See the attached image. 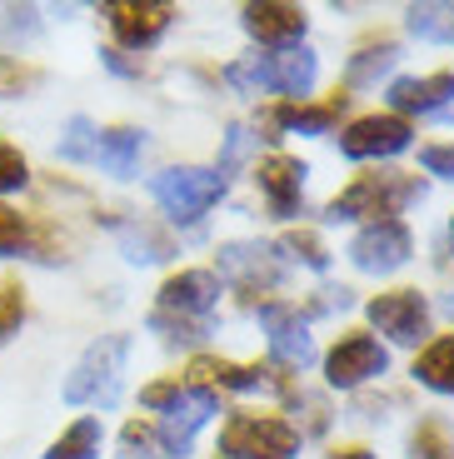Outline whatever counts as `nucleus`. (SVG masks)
<instances>
[{
  "label": "nucleus",
  "instance_id": "1",
  "mask_svg": "<svg viewBox=\"0 0 454 459\" xmlns=\"http://www.w3.org/2000/svg\"><path fill=\"white\" fill-rule=\"evenodd\" d=\"M315 56L305 46H284L275 56H250L230 65V81L245 85V91H280V95H310L315 91Z\"/></svg>",
  "mask_w": 454,
  "mask_h": 459
},
{
  "label": "nucleus",
  "instance_id": "2",
  "mask_svg": "<svg viewBox=\"0 0 454 459\" xmlns=\"http://www.w3.org/2000/svg\"><path fill=\"white\" fill-rule=\"evenodd\" d=\"M126 355H130L126 334H105V340H95L91 350L80 355V365L70 369L65 400L70 404H110L115 385H120V369H126Z\"/></svg>",
  "mask_w": 454,
  "mask_h": 459
},
{
  "label": "nucleus",
  "instance_id": "3",
  "mask_svg": "<svg viewBox=\"0 0 454 459\" xmlns=\"http://www.w3.org/2000/svg\"><path fill=\"white\" fill-rule=\"evenodd\" d=\"M409 200H420V180L415 175H360L345 195L329 200V220H360V215L389 220Z\"/></svg>",
  "mask_w": 454,
  "mask_h": 459
},
{
  "label": "nucleus",
  "instance_id": "4",
  "mask_svg": "<svg viewBox=\"0 0 454 459\" xmlns=\"http://www.w3.org/2000/svg\"><path fill=\"white\" fill-rule=\"evenodd\" d=\"M220 195H225V180H220L215 170H200V165H175V170L155 175V200L165 205V215L180 220V225L200 220Z\"/></svg>",
  "mask_w": 454,
  "mask_h": 459
},
{
  "label": "nucleus",
  "instance_id": "5",
  "mask_svg": "<svg viewBox=\"0 0 454 459\" xmlns=\"http://www.w3.org/2000/svg\"><path fill=\"white\" fill-rule=\"evenodd\" d=\"M220 449L235 459H290L300 449V435L275 414H235L220 435Z\"/></svg>",
  "mask_w": 454,
  "mask_h": 459
},
{
  "label": "nucleus",
  "instance_id": "6",
  "mask_svg": "<svg viewBox=\"0 0 454 459\" xmlns=\"http://www.w3.org/2000/svg\"><path fill=\"white\" fill-rule=\"evenodd\" d=\"M409 140H415L409 120H399V115H364L340 135V150L350 160H385V155L409 150Z\"/></svg>",
  "mask_w": 454,
  "mask_h": 459
},
{
  "label": "nucleus",
  "instance_id": "7",
  "mask_svg": "<svg viewBox=\"0 0 454 459\" xmlns=\"http://www.w3.org/2000/svg\"><path fill=\"white\" fill-rule=\"evenodd\" d=\"M350 260L360 264L364 275H389L399 264L409 260V230L399 220H375V225H364L350 245Z\"/></svg>",
  "mask_w": 454,
  "mask_h": 459
},
{
  "label": "nucleus",
  "instance_id": "8",
  "mask_svg": "<svg viewBox=\"0 0 454 459\" xmlns=\"http://www.w3.org/2000/svg\"><path fill=\"white\" fill-rule=\"evenodd\" d=\"M389 355L380 350V340H370V334H350V340H340L335 350H329L325 359V379L335 385V390H354V385H364L370 375H385Z\"/></svg>",
  "mask_w": 454,
  "mask_h": 459
},
{
  "label": "nucleus",
  "instance_id": "9",
  "mask_svg": "<svg viewBox=\"0 0 454 459\" xmlns=\"http://www.w3.org/2000/svg\"><path fill=\"white\" fill-rule=\"evenodd\" d=\"M370 320L380 325V334L399 344H420L430 330V310H424L420 290H395V295H375L370 299Z\"/></svg>",
  "mask_w": 454,
  "mask_h": 459
},
{
  "label": "nucleus",
  "instance_id": "10",
  "mask_svg": "<svg viewBox=\"0 0 454 459\" xmlns=\"http://www.w3.org/2000/svg\"><path fill=\"white\" fill-rule=\"evenodd\" d=\"M220 275L235 280L240 290H270V285H280L284 270H280V260H275L270 245L235 240V245H225V250H220Z\"/></svg>",
  "mask_w": 454,
  "mask_h": 459
},
{
  "label": "nucleus",
  "instance_id": "11",
  "mask_svg": "<svg viewBox=\"0 0 454 459\" xmlns=\"http://www.w3.org/2000/svg\"><path fill=\"white\" fill-rule=\"evenodd\" d=\"M260 320H265V330H270V350H275V359H280V365L305 369L310 359H315V340H310L300 310H290V305H265Z\"/></svg>",
  "mask_w": 454,
  "mask_h": 459
},
{
  "label": "nucleus",
  "instance_id": "12",
  "mask_svg": "<svg viewBox=\"0 0 454 459\" xmlns=\"http://www.w3.org/2000/svg\"><path fill=\"white\" fill-rule=\"evenodd\" d=\"M105 15H110V30L120 35V46L130 50H145L155 46L160 35L170 30V5H130V0H115V5H105Z\"/></svg>",
  "mask_w": 454,
  "mask_h": 459
},
{
  "label": "nucleus",
  "instance_id": "13",
  "mask_svg": "<svg viewBox=\"0 0 454 459\" xmlns=\"http://www.w3.org/2000/svg\"><path fill=\"white\" fill-rule=\"evenodd\" d=\"M215 414V394L210 390H180V400L165 410V420H160V445L170 449V455H185L195 439V429L205 425Z\"/></svg>",
  "mask_w": 454,
  "mask_h": 459
},
{
  "label": "nucleus",
  "instance_id": "14",
  "mask_svg": "<svg viewBox=\"0 0 454 459\" xmlns=\"http://www.w3.org/2000/svg\"><path fill=\"white\" fill-rule=\"evenodd\" d=\"M245 30L265 46H295L305 35V11L300 5H280V0H260V5H245Z\"/></svg>",
  "mask_w": 454,
  "mask_h": 459
},
{
  "label": "nucleus",
  "instance_id": "15",
  "mask_svg": "<svg viewBox=\"0 0 454 459\" xmlns=\"http://www.w3.org/2000/svg\"><path fill=\"white\" fill-rule=\"evenodd\" d=\"M215 299H220V280L210 275V270H180V275H170L165 285H160V305H165V315L170 310L205 315Z\"/></svg>",
  "mask_w": 454,
  "mask_h": 459
},
{
  "label": "nucleus",
  "instance_id": "16",
  "mask_svg": "<svg viewBox=\"0 0 454 459\" xmlns=\"http://www.w3.org/2000/svg\"><path fill=\"white\" fill-rule=\"evenodd\" d=\"M454 100V75L440 70V75H424V81H395L389 85V105L399 115H434Z\"/></svg>",
  "mask_w": 454,
  "mask_h": 459
},
{
  "label": "nucleus",
  "instance_id": "17",
  "mask_svg": "<svg viewBox=\"0 0 454 459\" xmlns=\"http://www.w3.org/2000/svg\"><path fill=\"white\" fill-rule=\"evenodd\" d=\"M260 190H265L275 215H295L300 190H305V165L290 160V155H270V160L260 165Z\"/></svg>",
  "mask_w": 454,
  "mask_h": 459
},
{
  "label": "nucleus",
  "instance_id": "18",
  "mask_svg": "<svg viewBox=\"0 0 454 459\" xmlns=\"http://www.w3.org/2000/svg\"><path fill=\"white\" fill-rule=\"evenodd\" d=\"M190 385H220V390H265L270 379H265V369L255 365H230V359H195L190 365Z\"/></svg>",
  "mask_w": 454,
  "mask_h": 459
},
{
  "label": "nucleus",
  "instance_id": "19",
  "mask_svg": "<svg viewBox=\"0 0 454 459\" xmlns=\"http://www.w3.org/2000/svg\"><path fill=\"white\" fill-rule=\"evenodd\" d=\"M140 130H130V126H120V130H100V140H95V160L105 165L110 175H135V165H140Z\"/></svg>",
  "mask_w": 454,
  "mask_h": 459
},
{
  "label": "nucleus",
  "instance_id": "20",
  "mask_svg": "<svg viewBox=\"0 0 454 459\" xmlns=\"http://www.w3.org/2000/svg\"><path fill=\"white\" fill-rule=\"evenodd\" d=\"M415 375H420V385H430V390L454 394V334L434 340L430 350H424V355L415 359Z\"/></svg>",
  "mask_w": 454,
  "mask_h": 459
},
{
  "label": "nucleus",
  "instance_id": "21",
  "mask_svg": "<svg viewBox=\"0 0 454 459\" xmlns=\"http://www.w3.org/2000/svg\"><path fill=\"white\" fill-rule=\"evenodd\" d=\"M95 455H100V420H75V425L46 449V459H95Z\"/></svg>",
  "mask_w": 454,
  "mask_h": 459
},
{
  "label": "nucleus",
  "instance_id": "22",
  "mask_svg": "<svg viewBox=\"0 0 454 459\" xmlns=\"http://www.w3.org/2000/svg\"><path fill=\"white\" fill-rule=\"evenodd\" d=\"M409 30L454 46V5H409Z\"/></svg>",
  "mask_w": 454,
  "mask_h": 459
},
{
  "label": "nucleus",
  "instance_id": "23",
  "mask_svg": "<svg viewBox=\"0 0 454 459\" xmlns=\"http://www.w3.org/2000/svg\"><path fill=\"white\" fill-rule=\"evenodd\" d=\"M409 455L415 459H454V429L444 420H420V429L409 439Z\"/></svg>",
  "mask_w": 454,
  "mask_h": 459
},
{
  "label": "nucleus",
  "instance_id": "24",
  "mask_svg": "<svg viewBox=\"0 0 454 459\" xmlns=\"http://www.w3.org/2000/svg\"><path fill=\"white\" fill-rule=\"evenodd\" d=\"M335 110H340V105H280L275 120L290 126V130H310V135H319V130L335 126Z\"/></svg>",
  "mask_w": 454,
  "mask_h": 459
},
{
  "label": "nucleus",
  "instance_id": "25",
  "mask_svg": "<svg viewBox=\"0 0 454 459\" xmlns=\"http://www.w3.org/2000/svg\"><path fill=\"white\" fill-rule=\"evenodd\" d=\"M95 140H100V130L85 120V115H75L65 126V140H60V160L80 165V160H95Z\"/></svg>",
  "mask_w": 454,
  "mask_h": 459
},
{
  "label": "nucleus",
  "instance_id": "26",
  "mask_svg": "<svg viewBox=\"0 0 454 459\" xmlns=\"http://www.w3.org/2000/svg\"><path fill=\"white\" fill-rule=\"evenodd\" d=\"M399 60V46H370V50H360V56L350 60V70H345V75H350V85H370L380 75V70H389Z\"/></svg>",
  "mask_w": 454,
  "mask_h": 459
},
{
  "label": "nucleus",
  "instance_id": "27",
  "mask_svg": "<svg viewBox=\"0 0 454 459\" xmlns=\"http://www.w3.org/2000/svg\"><path fill=\"white\" fill-rule=\"evenodd\" d=\"M280 250L290 255V260L310 264V270H325L329 264V250L319 245V235H310V230H290V235L280 240Z\"/></svg>",
  "mask_w": 454,
  "mask_h": 459
},
{
  "label": "nucleus",
  "instance_id": "28",
  "mask_svg": "<svg viewBox=\"0 0 454 459\" xmlns=\"http://www.w3.org/2000/svg\"><path fill=\"white\" fill-rule=\"evenodd\" d=\"M120 245H126V260H135V264H155L170 255V245L160 235H150V230H120Z\"/></svg>",
  "mask_w": 454,
  "mask_h": 459
},
{
  "label": "nucleus",
  "instance_id": "29",
  "mask_svg": "<svg viewBox=\"0 0 454 459\" xmlns=\"http://www.w3.org/2000/svg\"><path fill=\"white\" fill-rule=\"evenodd\" d=\"M25 180H31V170H25V155H21L15 145H5V140H0V195L21 190Z\"/></svg>",
  "mask_w": 454,
  "mask_h": 459
},
{
  "label": "nucleus",
  "instance_id": "30",
  "mask_svg": "<svg viewBox=\"0 0 454 459\" xmlns=\"http://www.w3.org/2000/svg\"><path fill=\"white\" fill-rule=\"evenodd\" d=\"M150 330H160L165 340H180V344H195V340H205V334H210L205 325H190L185 315L175 320V315H165V310H160V315H150Z\"/></svg>",
  "mask_w": 454,
  "mask_h": 459
},
{
  "label": "nucleus",
  "instance_id": "31",
  "mask_svg": "<svg viewBox=\"0 0 454 459\" xmlns=\"http://www.w3.org/2000/svg\"><path fill=\"white\" fill-rule=\"evenodd\" d=\"M245 155H250V130H245V126H230V140H225V160H220V180H225V175L230 170H235V165L240 160H245Z\"/></svg>",
  "mask_w": 454,
  "mask_h": 459
},
{
  "label": "nucleus",
  "instance_id": "32",
  "mask_svg": "<svg viewBox=\"0 0 454 459\" xmlns=\"http://www.w3.org/2000/svg\"><path fill=\"white\" fill-rule=\"evenodd\" d=\"M25 245V220L0 205V255H15Z\"/></svg>",
  "mask_w": 454,
  "mask_h": 459
},
{
  "label": "nucleus",
  "instance_id": "33",
  "mask_svg": "<svg viewBox=\"0 0 454 459\" xmlns=\"http://www.w3.org/2000/svg\"><path fill=\"white\" fill-rule=\"evenodd\" d=\"M21 320H25V299H21V290H15V285H5V290H0V334H11Z\"/></svg>",
  "mask_w": 454,
  "mask_h": 459
},
{
  "label": "nucleus",
  "instance_id": "34",
  "mask_svg": "<svg viewBox=\"0 0 454 459\" xmlns=\"http://www.w3.org/2000/svg\"><path fill=\"white\" fill-rule=\"evenodd\" d=\"M424 170L430 175H444V180H454V145H424Z\"/></svg>",
  "mask_w": 454,
  "mask_h": 459
},
{
  "label": "nucleus",
  "instance_id": "35",
  "mask_svg": "<svg viewBox=\"0 0 454 459\" xmlns=\"http://www.w3.org/2000/svg\"><path fill=\"white\" fill-rule=\"evenodd\" d=\"M175 400H180V385H150V390H140V404H150V410H170Z\"/></svg>",
  "mask_w": 454,
  "mask_h": 459
},
{
  "label": "nucleus",
  "instance_id": "36",
  "mask_svg": "<svg viewBox=\"0 0 454 459\" xmlns=\"http://www.w3.org/2000/svg\"><path fill=\"white\" fill-rule=\"evenodd\" d=\"M5 35H35V11H5Z\"/></svg>",
  "mask_w": 454,
  "mask_h": 459
},
{
  "label": "nucleus",
  "instance_id": "37",
  "mask_svg": "<svg viewBox=\"0 0 454 459\" xmlns=\"http://www.w3.org/2000/svg\"><path fill=\"white\" fill-rule=\"evenodd\" d=\"M150 445V429L145 425H126V449H145Z\"/></svg>",
  "mask_w": 454,
  "mask_h": 459
},
{
  "label": "nucleus",
  "instance_id": "38",
  "mask_svg": "<svg viewBox=\"0 0 454 459\" xmlns=\"http://www.w3.org/2000/svg\"><path fill=\"white\" fill-rule=\"evenodd\" d=\"M329 459H375L370 449H340V455H329Z\"/></svg>",
  "mask_w": 454,
  "mask_h": 459
},
{
  "label": "nucleus",
  "instance_id": "39",
  "mask_svg": "<svg viewBox=\"0 0 454 459\" xmlns=\"http://www.w3.org/2000/svg\"><path fill=\"white\" fill-rule=\"evenodd\" d=\"M444 315H450V320H454V295H450V299H444Z\"/></svg>",
  "mask_w": 454,
  "mask_h": 459
}]
</instances>
